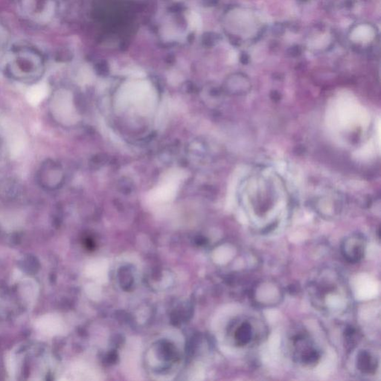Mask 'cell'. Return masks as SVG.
Masks as SVG:
<instances>
[{
    "instance_id": "cell-3",
    "label": "cell",
    "mask_w": 381,
    "mask_h": 381,
    "mask_svg": "<svg viewBox=\"0 0 381 381\" xmlns=\"http://www.w3.org/2000/svg\"><path fill=\"white\" fill-rule=\"evenodd\" d=\"M36 327L44 334L53 336L61 330V321L54 315H45L37 321Z\"/></svg>"
},
{
    "instance_id": "cell-5",
    "label": "cell",
    "mask_w": 381,
    "mask_h": 381,
    "mask_svg": "<svg viewBox=\"0 0 381 381\" xmlns=\"http://www.w3.org/2000/svg\"><path fill=\"white\" fill-rule=\"evenodd\" d=\"M252 336V329L250 324L244 322L237 329L235 339L238 345H245L250 342Z\"/></svg>"
},
{
    "instance_id": "cell-1",
    "label": "cell",
    "mask_w": 381,
    "mask_h": 381,
    "mask_svg": "<svg viewBox=\"0 0 381 381\" xmlns=\"http://www.w3.org/2000/svg\"><path fill=\"white\" fill-rule=\"evenodd\" d=\"M61 170L51 160L46 162L41 165L38 174V180L41 186L44 189H55L59 184L61 180ZM61 183V182H60Z\"/></svg>"
},
{
    "instance_id": "cell-8",
    "label": "cell",
    "mask_w": 381,
    "mask_h": 381,
    "mask_svg": "<svg viewBox=\"0 0 381 381\" xmlns=\"http://www.w3.org/2000/svg\"><path fill=\"white\" fill-rule=\"evenodd\" d=\"M0 148H1V143H0Z\"/></svg>"
},
{
    "instance_id": "cell-7",
    "label": "cell",
    "mask_w": 381,
    "mask_h": 381,
    "mask_svg": "<svg viewBox=\"0 0 381 381\" xmlns=\"http://www.w3.org/2000/svg\"><path fill=\"white\" fill-rule=\"evenodd\" d=\"M189 20L191 29L197 30L201 27V20L200 16L195 12H191L189 16Z\"/></svg>"
},
{
    "instance_id": "cell-2",
    "label": "cell",
    "mask_w": 381,
    "mask_h": 381,
    "mask_svg": "<svg viewBox=\"0 0 381 381\" xmlns=\"http://www.w3.org/2000/svg\"><path fill=\"white\" fill-rule=\"evenodd\" d=\"M365 243L361 237L352 236L345 240L342 246V252L347 261L356 263L360 261L364 255Z\"/></svg>"
},
{
    "instance_id": "cell-4",
    "label": "cell",
    "mask_w": 381,
    "mask_h": 381,
    "mask_svg": "<svg viewBox=\"0 0 381 381\" xmlns=\"http://www.w3.org/2000/svg\"><path fill=\"white\" fill-rule=\"evenodd\" d=\"M356 366L365 374H374L377 368V361L368 351H362L356 358Z\"/></svg>"
},
{
    "instance_id": "cell-6",
    "label": "cell",
    "mask_w": 381,
    "mask_h": 381,
    "mask_svg": "<svg viewBox=\"0 0 381 381\" xmlns=\"http://www.w3.org/2000/svg\"><path fill=\"white\" fill-rule=\"evenodd\" d=\"M301 362L305 365H312L316 363L319 359V354L316 350L310 348L300 356Z\"/></svg>"
}]
</instances>
